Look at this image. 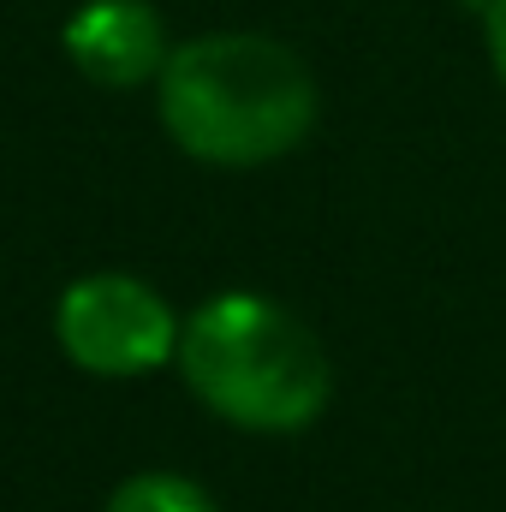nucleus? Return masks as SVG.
<instances>
[{"mask_svg":"<svg viewBox=\"0 0 506 512\" xmlns=\"http://www.w3.org/2000/svg\"><path fill=\"white\" fill-rule=\"evenodd\" d=\"M161 131L203 167H268L292 155L322 114L310 60L262 30H203L173 42L155 78Z\"/></svg>","mask_w":506,"mask_h":512,"instance_id":"obj_1","label":"nucleus"},{"mask_svg":"<svg viewBox=\"0 0 506 512\" xmlns=\"http://www.w3.org/2000/svg\"><path fill=\"white\" fill-rule=\"evenodd\" d=\"M173 364L191 399L239 435H304L334 399V364L310 322L262 292H215L197 304Z\"/></svg>","mask_w":506,"mask_h":512,"instance_id":"obj_2","label":"nucleus"},{"mask_svg":"<svg viewBox=\"0 0 506 512\" xmlns=\"http://www.w3.org/2000/svg\"><path fill=\"white\" fill-rule=\"evenodd\" d=\"M185 316L143 274L96 268L72 280L54 304V346L72 370L96 382H137L179 358Z\"/></svg>","mask_w":506,"mask_h":512,"instance_id":"obj_3","label":"nucleus"},{"mask_svg":"<svg viewBox=\"0 0 506 512\" xmlns=\"http://www.w3.org/2000/svg\"><path fill=\"white\" fill-rule=\"evenodd\" d=\"M66 60L78 66V78L102 84V90H143L161 78L173 36L155 0H84L66 30H60Z\"/></svg>","mask_w":506,"mask_h":512,"instance_id":"obj_4","label":"nucleus"},{"mask_svg":"<svg viewBox=\"0 0 506 512\" xmlns=\"http://www.w3.org/2000/svg\"><path fill=\"white\" fill-rule=\"evenodd\" d=\"M102 512H221V501L185 471H137L108 495Z\"/></svg>","mask_w":506,"mask_h":512,"instance_id":"obj_5","label":"nucleus"},{"mask_svg":"<svg viewBox=\"0 0 506 512\" xmlns=\"http://www.w3.org/2000/svg\"><path fill=\"white\" fill-rule=\"evenodd\" d=\"M483 54L506 90V0H483Z\"/></svg>","mask_w":506,"mask_h":512,"instance_id":"obj_6","label":"nucleus"}]
</instances>
